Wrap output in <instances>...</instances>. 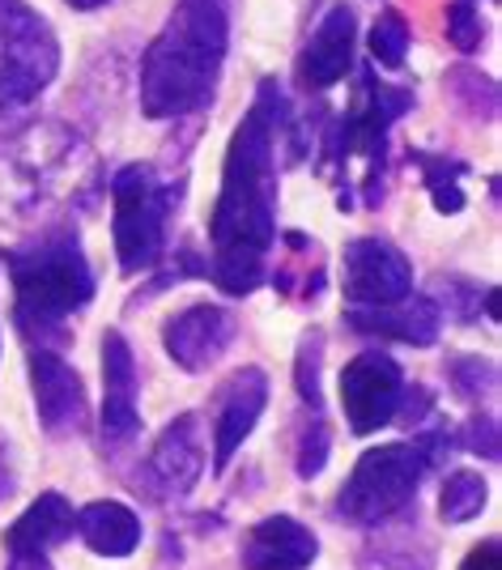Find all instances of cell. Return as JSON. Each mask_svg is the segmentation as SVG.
<instances>
[{
  "label": "cell",
  "mask_w": 502,
  "mask_h": 570,
  "mask_svg": "<svg viewBox=\"0 0 502 570\" xmlns=\"http://www.w3.org/2000/svg\"><path fill=\"white\" fill-rule=\"evenodd\" d=\"M4 268L13 282L18 333L39 350L69 341L72 315L95 298V273L81 252L77 226L72 222L48 226L43 235L4 252Z\"/></svg>",
  "instance_id": "obj_3"
},
{
  "label": "cell",
  "mask_w": 502,
  "mask_h": 570,
  "mask_svg": "<svg viewBox=\"0 0 502 570\" xmlns=\"http://www.w3.org/2000/svg\"><path fill=\"white\" fill-rule=\"evenodd\" d=\"M264 404H268V375L260 366H243L217 387L214 404V473H226L243 439L256 430Z\"/></svg>",
  "instance_id": "obj_16"
},
{
  "label": "cell",
  "mask_w": 502,
  "mask_h": 570,
  "mask_svg": "<svg viewBox=\"0 0 502 570\" xmlns=\"http://www.w3.org/2000/svg\"><path fill=\"white\" fill-rule=\"evenodd\" d=\"M328 452H333V430L324 422V413H315L312 422H303V430H298V455H294L298 476L315 481L328 464Z\"/></svg>",
  "instance_id": "obj_27"
},
{
  "label": "cell",
  "mask_w": 502,
  "mask_h": 570,
  "mask_svg": "<svg viewBox=\"0 0 502 570\" xmlns=\"http://www.w3.org/2000/svg\"><path fill=\"white\" fill-rule=\"evenodd\" d=\"M409 56V22L401 9L380 13V22L371 26V60L380 69H401Z\"/></svg>",
  "instance_id": "obj_25"
},
{
  "label": "cell",
  "mask_w": 502,
  "mask_h": 570,
  "mask_svg": "<svg viewBox=\"0 0 502 570\" xmlns=\"http://www.w3.org/2000/svg\"><path fill=\"white\" fill-rule=\"evenodd\" d=\"M405 396V371L392 354L366 350L341 371V409L354 434H375V430L396 422V409Z\"/></svg>",
  "instance_id": "obj_9"
},
{
  "label": "cell",
  "mask_w": 502,
  "mask_h": 570,
  "mask_svg": "<svg viewBox=\"0 0 502 570\" xmlns=\"http://www.w3.org/2000/svg\"><path fill=\"white\" fill-rule=\"evenodd\" d=\"M235 336H239V320L230 311L214 307V303H196V307L170 315L163 328V345L179 371L200 375L235 345Z\"/></svg>",
  "instance_id": "obj_13"
},
{
  "label": "cell",
  "mask_w": 502,
  "mask_h": 570,
  "mask_svg": "<svg viewBox=\"0 0 502 570\" xmlns=\"http://www.w3.org/2000/svg\"><path fill=\"white\" fill-rule=\"evenodd\" d=\"M72 532H77V537L86 541V549L98 553V558H128L132 549L141 546V520H137V511L116 499L86 502V507L72 515Z\"/></svg>",
  "instance_id": "obj_20"
},
{
  "label": "cell",
  "mask_w": 502,
  "mask_h": 570,
  "mask_svg": "<svg viewBox=\"0 0 502 570\" xmlns=\"http://www.w3.org/2000/svg\"><path fill=\"white\" fill-rule=\"evenodd\" d=\"M277 149H286V163L307 154L286 90L264 77L252 111L226 145L222 191L209 214V277L230 298H247L268 273V252L277 243Z\"/></svg>",
  "instance_id": "obj_1"
},
{
  "label": "cell",
  "mask_w": 502,
  "mask_h": 570,
  "mask_svg": "<svg viewBox=\"0 0 502 570\" xmlns=\"http://www.w3.org/2000/svg\"><path fill=\"white\" fill-rule=\"evenodd\" d=\"M72 9H81V13H90V9H98V4H107V0H69Z\"/></svg>",
  "instance_id": "obj_31"
},
{
  "label": "cell",
  "mask_w": 502,
  "mask_h": 570,
  "mask_svg": "<svg viewBox=\"0 0 502 570\" xmlns=\"http://www.w3.org/2000/svg\"><path fill=\"white\" fill-rule=\"evenodd\" d=\"M354 43H358V13L350 4H333L324 22L315 26L307 48L298 56V86L303 90H328L336 86L350 65H354Z\"/></svg>",
  "instance_id": "obj_17"
},
{
  "label": "cell",
  "mask_w": 502,
  "mask_h": 570,
  "mask_svg": "<svg viewBox=\"0 0 502 570\" xmlns=\"http://www.w3.org/2000/svg\"><path fill=\"white\" fill-rule=\"evenodd\" d=\"M184 179L158 175L149 163H128L111 179V235L120 273L137 277L145 268H158L167 256L170 217L184 205Z\"/></svg>",
  "instance_id": "obj_5"
},
{
  "label": "cell",
  "mask_w": 502,
  "mask_h": 570,
  "mask_svg": "<svg viewBox=\"0 0 502 570\" xmlns=\"http://www.w3.org/2000/svg\"><path fill=\"white\" fill-rule=\"evenodd\" d=\"M81 141L65 124H30L0 145V222H26L77 175Z\"/></svg>",
  "instance_id": "obj_6"
},
{
  "label": "cell",
  "mask_w": 502,
  "mask_h": 570,
  "mask_svg": "<svg viewBox=\"0 0 502 570\" xmlns=\"http://www.w3.org/2000/svg\"><path fill=\"white\" fill-rule=\"evenodd\" d=\"M235 0H175L167 26L141 56V116L184 119L214 102L230 51Z\"/></svg>",
  "instance_id": "obj_2"
},
{
  "label": "cell",
  "mask_w": 502,
  "mask_h": 570,
  "mask_svg": "<svg viewBox=\"0 0 502 570\" xmlns=\"http://www.w3.org/2000/svg\"><path fill=\"white\" fill-rule=\"evenodd\" d=\"M447 39H452L455 51H478L481 39H485V22H481L478 0H452L447 4Z\"/></svg>",
  "instance_id": "obj_28"
},
{
  "label": "cell",
  "mask_w": 502,
  "mask_h": 570,
  "mask_svg": "<svg viewBox=\"0 0 502 570\" xmlns=\"http://www.w3.org/2000/svg\"><path fill=\"white\" fill-rule=\"evenodd\" d=\"M358 333L383 336V341H401V345H434L443 328V311L431 294H409L392 307H350L345 315Z\"/></svg>",
  "instance_id": "obj_19"
},
{
  "label": "cell",
  "mask_w": 502,
  "mask_h": 570,
  "mask_svg": "<svg viewBox=\"0 0 502 570\" xmlns=\"http://www.w3.org/2000/svg\"><path fill=\"white\" fill-rule=\"evenodd\" d=\"M72 511L65 494H39L26 507L18 520L4 528V553L9 567L4 570H51V549L65 546L72 537Z\"/></svg>",
  "instance_id": "obj_15"
},
{
  "label": "cell",
  "mask_w": 502,
  "mask_h": 570,
  "mask_svg": "<svg viewBox=\"0 0 502 570\" xmlns=\"http://www.w3.org/2000/svg\"><path fill=\"white\" fill-rule=\"evenodd\" d=\"M319 366H324V333H312L298 341V357H294V387L303 404H312V413H324V392H319Z\"/></svg>",
  "instance_id": "obj_26"
},
{
  "label": "cell",
  "mask_w": 502,
  "mask_h": 570,
  "mask_svg": "<svg viewBox=\"0 0 502 570\" xmlns=\"http://www.w3.org/2000/svg\"><path fill=\"white\" fill-rule=\"evenodd\" d=\"M413 107V90L375 81V69H362L354 81V98L341 116L324 128V158L319 170H333L345 184V167L362 158L366 163V179H362V200L366 209H375L383 200V163H387V132L392 124Z\"/></svg>",
  "instance_id": "obj_4"
},
{
  "label": "cell",
  "mask_w": 502,
  "mask_h": 570,
  "mask_svg": "<svg viewBox=\"0 0 502 570\" xmlns=\"http://www.w3.org/2000/svg\"><path fill=\"white\" fill-rule=\"evenodd\" d=\"M141 380H137V357L124 333L102 336V443L124 448L141 430Z\"/></svg>",
  "instance_id": "obj_14"
},
{
  "label": "cell",
  "mask_w": 502,
  "mask_h": 570,
  "mask_svg": "<svg viewBox=\"0 0 502 570\" xmlns=\"http://www.w3.org/2000/svg\"><path fill=\"white\" fill-rule=\"evenodd\" d=\"M341 289L350 307H392L413 294V264L387 238H354L341 256Z\"/></svg>",
  "instance_id": "obj_10"
},
{
  "label": "cell",
  "mask_w": 502,
  "mask_h": 570,
  "mask_svg": "<svg viewBox=\"0 0 502 570\" xmlns=\"http://www.w3.org/2000/svg\"><path fill=\"white\" fill-rule=\"evenodd\" d=\"M205 476V426L196 413H179L149 448L145 481L154 499H188Z\"/></svg>",
  "instance_id": "obj_11"
},
{
  "label": "cell",
  "mask_w": 502,
  "mask_h": 570,
  "mask_svg": "<svg viewBox=\"0 0 502 570\" xmlns=\"http://www.w3.org/2000/svg\"><path fill=\"white\" fill-rule=\"evenodd\" d=\"M60 72V39L22 0H0V119L26 111Z\"/></svg>",
  "instance_id": "obj_8"
},
{
  "label": "cell",
  "mask_w": 502,
  "mask_h": 570,
  "mask_svg": "<svg viewBox=\"0 0 502 570\" xmlns=\"http://www.w3.org/2000/svg\"><path fill=\"white\" fill-rule=\"evenodd\" d=\"M443 90L469 119H499V81L485 77L481 69L455 65L443 81Z\"/></svg>",
  "instance_id": "obj_21"
},
{
  "label": "cell",
  "mask_w": 502,
  "mask_h": 570,
  "mask_svg": "<svg viewBox=\"0 0 502 570\" xmlns=\"http://www.w3.org/2000/svg\"><path fill=\"white\" fill-rule=\"evenodd\" d=\"M426 455L417 452V443H383L358 455L354 473L345 476L341 494H336V515L358 528H380L392 515L409 511L417 502V485L426 476Z\"/></svg>",
  "instance_id": "obj_7"
},
{
  "label": "cell",
  "mask_w": 502,
  "mask_h": 570,
  "mask_svg": "<svg viewBox=\"0 0 502 570\" xmlns=\"http://www.w3.org/2000/svg\"><path fill=\"white\" fill-rule=\"evenodd\" d=\"M460 570H502V546L499 537H485L481 546L469 549V558H464V567Z\"/></svg>",
  "instance_id": "obj_30"
},
{
  "label": "cell",
  "mask_w": 502,
  "mask_h": 570,
  "mask_svg": "<svg viewBox=\"0 0 502 570\" xmlns=\"http://www.w3.org/2000/svg\"><path fill=\"white\" fill-rule=\"evenodd\" d=\"M455 448H469V452L485 455V460H499V422L494 417L464 422V434H455Z\"/></svg>",
  "instance_id": "obj_29"
},
{
  "label": "cell",
  "mask_w": 502,
  "mask_h": 570,
  "mask_svg": "<svg viewBox=\"0 0 502 570\" xmlns=\"http://www.w3.org/2000/svg\"><path fill=\"white\" fill-rule=\"evenodd\" d=\"M447 380H452L455 396L460 401H481V396H494L499 387V366L494 357H481V354H455L443 362Z\"/></svg>",
  "instance_id": "obj_24"
},
{
  "label": "cell",
  "mask_w": 502,
  "mask_h": 570,
  "mask_svg": "<svg viewBox=\"0 0 502 570\" xmlns=\"http://www.w3.org/2000/svg\"><path fill=\"white\" fill-rule=\"evenodd\" d=\"M417 167H422V179H426V191H431L434 209L439 214H460L464 209V191H460V175H464V163H455L447 154H422L413 149L409 154Z\"/></svg>",
  "instance_id": "obj_22"
},
{
  "label": "cell",
  "mask_w": 502,
  "mask_h": 570,
  "mask_svg": "<svg viewBox=\"0 0 502 570\" xmlns=\"http://www.w3.org/2000/svg\"><path fill=\"white\" fill-rule=\"evenodd\" d=\"M30 387H35L39 422L51 439H72L86 430L90 404H86L81 375L56 350H39V345L30 350Z\"/></svg>",
  "instance_id": "obj_12"
},
{
  "label": "cell",
  "mask_w": 502,
  "mask_h": 570,
  "mask_svg": "<svg viewBox=\"0 0 502 570\" xmlns=\"http://www.w3.org/2000/svg\"><path fill=\"white\" fill-rule=\"evenodd\" d=\"M485 502H490V485H485V476L473 473V469H455V473L443 481L439 515H443V523H469L485 511Z\"/></svg>",
  "instance_id": "obj_23"
},
{
  "label": "cell",
  "mask_w": 502,
  "mask_h": 570,
  "mask_svg": "<svg viewBox=\"0 0 502 570\" xmlns=\"http://www.w3.org/2000/svg\"><path fill=\"white\" fill-rule=\"evenodd\" d=\"M315 553H319L315 532L294 515H268L243 537V567L247 570H307Z\"/></svg>",
  "instance_id": "obj_18"
}]
</instances>
